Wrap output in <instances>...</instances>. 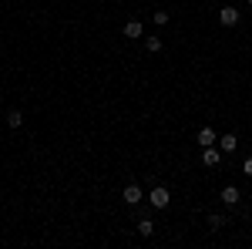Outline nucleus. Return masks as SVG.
Returning a JSON list of instances; mask_svg holds the SVG:
<instances>
[{
  "mask_svg": "<svg viewBox=\"0 0 252 249\" xmlns=\"http://www.w3.org/2000/svg\"><path fill=\"white\" fill-rule=\"evenodd\" d=\"M148 202H152L155 209H168V202H172V192L165 189V185H155V189L148 192Z\"/></svg>",
  "mask_w": 252,
  "mask_h": 249,
  "instance_id": "obj_1",
  "label": "nucleus"
},
{
  "mask_svg": "<svg viewBox=\"0 0 252 249\" xmlns=\"http://www.w3.org/2000/svg\"><path fill=\"white\" fill-rule=\"evenodd\" d=\"M121 199H125L128 206H138V202L145 199V192H141V185H135V182H131V185H125V192H121Z\"/></svg>",
  "mask_w": 252,
  "mask_h": 249,
  "instance_id": "obj_2",
  "label": "nucleus"
},
{
  "mask_svg": "<svg viewBox=\"0 0 252 249\" xmlns=\"http://www.w3.org/2000/svg\"><path fill=\"white\" fill-rule=\"evenodd\" d=\"M219 24H222V27H235V24H239V10H235V7H222V10H219Z\"/></svg>",
  "mask_w": 252,
  "mask_h": 249,
  "instance_id": "obj_3",
  "label": "nucleus"
},
{
  "mask_svg": "<svg viewBox=\"0 0 252 249\" xmlns=\"http://www.w3.org/2000/svg\"><path fill=\"white\" fill-rule=\"evenodd\" d=\"M219 148H222L225 155H232L235 148H239V138H235L232 132H229V135H222V138H219Z\"/></svg>",
  "mask_w": 252,
  "mask_h": 249,
  "instance_id": "obj_4",
  "label": "nucleus"
},
{
  "mask_svg": "<svg viewBox=\"0 0 252 249\" xmlns=\"http://www.w3.org/2000/svg\"><path fill=\"white\" fill-rule=\"evenodd\" d=\"M202 162H205L209 169H212V165H219V162H222V148H212V145H209V148L202 152Z\"/></svg>",
  "mask_w": 252,
  "mask_h": 249,
  "instance_id": "obj_5",
  "label": "nucleus"
},
{
  "mask_svg": "<svg viewBox=\"0 0 252 249\" xmlns=\"http://www.w3.org/2000/svg\"><path fill=\"white\" fill-rule=\"evenodd\" d=\"M121 34H125V37H131V40H135V37H141V34H145V27H141V20H128Z\"/></svg>",
  "mask_w": 252,
  "mask_h": 249,
  "instance_id": "obj_6",
  "label": "nucleus"
},
{
  "mask_svg": "<svg viewBox=\"0 0 252 249\" xmlns=\"http://www.w3.org/2000/svg\"><path fill=\"white\" fill-rule=\"evenodd\" d=\"M239 199H242V195H239L235 185H225V189H222V202H225V206H239Z\"/></svg>",
  "mask_w": 252,
  "mask_h": 249,
  "instance_id": "obj_7",
  "label": "nucleus"
},
{
  "mask_svg": "<svg viewBox=\"0 0 252 249\" xmlns=\"http://www.w3.org/2000/svg\"><path fill=\"white\" fill-rule=\"evenodd\" d=\"M215 142H219V138H215L212 128H198V145H202V148H209V145H215Z\"/></svg>",
  "mask_w": 252,
  "mask_h": 249,
  "instance_id": "obj_8",
  "label": "nucleus"
},
{
  "mask_svg": "<svg viewBox=\"0 0 252 249\" xmlns=\"http://www.w3.org/2000/svg\"><path fill=\"white\" fill-rule=\"evenodd\" d=\"M138 232H141V236L148 239V236L155 232V222H152V219H138Z\"/></svg>",
  "mask_w": 252,
  "mask_h": 249,
  "instance_id": "obj_9",
  "label": "nucleus"
},
{
  "mask_svg": "<svg viewBox=\"0 0 252 249\" xmlns=\"http://www.w3.org/2000/svg\"><path fill=\"white\" fill-rule=\"evenodd\" d=\"M7 125H10V128H20V125H24V115H20V111H10V115H7Z\"/></svg>",
  "mask_w": 252,
  "mask_h": 249,
  "instance_id": "obj_10",
  "label": "nucleus"
},
{
  "mask_svg": "<svg viewBox=\"0 0 252 249\" xmlns=\"http://www.w3.org/2000/svg\"><path fill=\"white\" fill-rule=\"evenodd\" d=\"M145 47H148L152 54H158V51H161V40L158 37H145Z\"/></svg>",
  "mask_w": 252,
  "mask_h": 249,
  "instance_id": "obj_11",
  "label": "nucleus"
},
{
  "mask_svg": "<svg viewBox=\"0 0 252 249\" xmlns=\"http://www.w3.org/2000/svg\"><path fill=\"white\" fill-rule=\"evenodd\" d=\"M222 226H225L222 215H209V229H222Z\"/></svg>",
  "mask_w": 252,
  "mask_h": 249,
  "instance_id": "obj_12",
  "label": "nucleus"
},
{
  "mask_svg": "<svg viewBox=\"0 0 252 249\" xmlns=\"http://www.w3.org/2000/svg\"><path fill=\"white\" fill-rule=\"evenodd\" d=\"M168 20H172V17H168V10H155V24H168Z\"/></svg>",
  "mask_w": 252,
  "mask_h": 249,
  "instance_id": "obj_13",
  "label": "nucleus"
},
{
  "mask_svg": "<svg viewBox=\"0 0 252 249\" xmlns=\"http://www.w3.org/2000/svg\"><path fill=\"white\" fill-rule=\"evenodd\" d=\"M242 172H246V175H249V178H252V155H249V158H246V162H242Z\"/></svg>",
  "mask_w": 252,
  "mask_h": 249,
  "instance_id": "obj_14",
  "label": "nucleus"
},
{
  "mask_svg": "<svg viewBox=\"0 0 252 249\" xmlns=\"http://www.w3.org/2000/svg\"><path fill=\"white\" fill-rule=\"evenodd\" d=\"M0 101H3V95H0Z\"/></svg>",
  "mask_w": 252,
  "mask_h": 249,
  "instance_id": "obj_15",
  "label": "nucleus"
},
{
  "mask_svg": "<svg viewBox=\"0 0 252 249\" xmlns=\"http://www.w3.org/2000/svg\"><path fill=\"white\" fill-rule=\"evenodd\" d=\"M249 7H252V0H249Z\"/></svg>",
  "mask_w": 252,
  "mask_h": 249,
  "instance_id": "obj_16",
  "label": "nucleus"
}]
</instances>
